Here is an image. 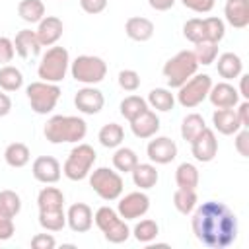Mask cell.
<instances>
[{"instance_id": "7a4b0ae2", "label": "cell", "mask_w": 249, "mask_h": 249, "mask_svg": "<svg viewBox=\"0 0 249 249\" xmlns=\"http://www.w3.org/2000/svg\"><path fill=\"white\" fill-rule=\"evenodd\" d=\"M39 224L47 231H60L66 226L64 195L56 187H43L37 195Z\"/></svg>"}, {"instance_id": "f35d334b", "label": "cell", "mask_w": 249, "mask_h": 249, "mask_svg": "<svg viewBox=\"0 0 249 249\" xmlns=\"http://www.w3.org/2000/svg\"><path fill=\"white\" fill-rule=\"evenodd\" d=\"M193 54H195L198 66H200V64H202V66H208V64H212V62L216 60V56H218V43H208V41L196 43Z\"/></svg>"}, {"instance_id": "8992f818", "label": "cell", "mask_w": 249, "mask_h": 249, "mask_svg": "<svg viewBox=\"0 0 249 249\" xmlns=\"http://www.w3.org/2000/svg\"><path fill=\"white\" fill-rule=\"evenodd\" d=\"M70 70V54L64 47H51L43 56L37 66V74L43 82L58 84L66 78V72Z\"/></svg>"}, {"instance_id": "7bdbcfd3", "label": "cell", "mask_w": 249, "mask_h": 249, "mask_svg": "<svg viewBox=\"0 0 249 249\" xmlns=\"http://www.w3.org/2000/svg\"><path fill=\"white\" fill-rule=\"evenodd\" d=\"M181 4L185 8H189L191 12H196V14H208L212 12L216 0H181Z\"/></svg>"}, {"instance_id": "c3c4849f", "label": "cell", "mask_w": 249, "mask_h": 249, "mask_svg": "<svg viewBox=\"0 0 249 249\" xmlns=\"http://www.w3.org/2000/svg\"><path fill=\"white\" fill-rule=\"evenodd\" d=\"M235 107H237V109H235V113H237V117H239L241 126H243V128H247V126H249V99H243V101H241V103H237Z\"/></svg>"}, {"instance_id": "b9f144b4", "label": "cell", "mask_w": 249, "mask_h": 249, "mask_svg": "<svg viewBox=\"0 0 249 249\" xmlns=\"http://www.w3.org/2000/svg\"><path fill=\"white\" fill-rule=\"evenodd\" d=\"M16 231L14 226V216L6 214L4 210H0V241H8Z\"/></svg>"}, {"instance_id": "30bf717a", "label": "cell", "mask_w": 249, "mask_h": 249, "mask_svg": "<svg viewBox=\"0 0 249 249\" xmlns=\"http://www.w3.org/2000/svg\"><path fill=\"white\" fill-rule=\"evenodd\" d=\"M88 177H89V187L99 198L111 202V200H119V196L123 195L124 181L119 171H113L109 167H97L89 171Z\"/></svg>"}, {"instance_id": "9c48e42d", "label": "cell", "mask_w": 249, "mask_h": 249, "mask_svg": "<svg viewBox=\"0 0 249 249\" xmlns=\"http://www.w3.org/2000/svg\"><path fill=\"white\" fill-rule=\"evenodd\" d=\"M70 74L76 82L84 86H93L105 80L107 62L95 54H80L70 62Z\"/></svg>"}, {"instance_id": "f1b7e54d", "label": "cell", "mask_w": 249, "mask_h": 249, "mask_svg": "<svg viewBox=\"0 0 249 249\" xmlns=\"http://www.w3.org/2000/svg\"><path fill=\"white\" fill-rule=\"evenodd\" d=\"M198 181H200V175H198V169L195 163L191 161H183L177 165L175 169V183L179 189H195L198 187Z\"/></svg>"}, {"instance_id": "4fadbf2b", "label": "cell", "mask_w": 249, "mask_h": 249, "mask_svg": "<svg viewBox=\"0 0 249 249\" xmlns=\"http://www.w3.org/2000/svg\"><path fill=\"white\" fill-rule=\"evenodd\" d=\"M150 210V196L144 191H134L124 196H119L117 212L123 220H136L142 218Z\"/></svg>"}, {"instance_id": "8fae6325", "label": "cell", "mask_w": 249, "mask_h": 249, "mask_svg": "<svg viewBox=\"0 0 249 249\" xmlns=\"http://www.w3.org/2000/svg\"><path fill=\"white\" fill-rule=\"evenodd\" d=\"M25 93H27V101H29L31 109L37 115H47L56 107V103L62 95V89L58 88V84L39 80V82H31L25 88Z\"/></svg>"}, {"instance_id": "f907efd6", "label": "cell", "mask_w": 249, "mask_h": 249, "mask_svg": "<svg viewBox=\"0 0 249 249\" xmlns=\"http://www.w3.org/2000/svg\"><path fill=\"white\" fill-rule=\"evenodd\" d=\"M148 4L156 12H165V10H169L175 4V0H148Z\"/></svg>"}, {"instance_id": "f6af8a7d", "label": "cell", "mask_w": 249, "mask_h": 249, "mask_svg": "<svg viewBox=\"0 0 249 249\" xmlns=\"http://www.w3.org/2000/svg\"><path fill=\"white\" fill-rule=\"evenodd\" d=\"M235 150L239 156L249 158V130L247 128H239L235 132Z\"/></svg>"}, {"instance_id": "5b68a950", "label": "cell", "mask_w": 249, "mask_h": 249, "mask_svg": "<svg viewBox=\"0 0 249 249\" xmlns=\"http://www.w3.org/2000/svg\"><path fill=\"white\" fill-rule=\"evenodd\" d=\"M196 70H198V62H196L193 51H179L161 68L163 78L171 89H177L179 86H183L191 76L196 74Z\"/></svg>"}, {"instance_id": "2e32d148", "label": "cell", "mask_w": 249, "mask_h": 249, "mask_svg": "<svg viewBox=\"0 0 249 249\" xmlns=\"http://www.w3.org/2000/svg\"><path fill=\"white\" fill-rule=\"evenodd\" d=\"M31 173H33V177L39 183L54 185V183H58V179L62 175V167H60L56 158H53V156H39L31 163Z\"/></svg>"}, {"instance_id": "44dd1931", "label": "cell", "mask_w": 249, "mask_h": 249, "mask_svg": "<svg viewBox=\"0 0 249 249\" xmlns=\"http://www.w3.org/2000/svg\"><path fill=\"white\" fill-rule=\"evenodd\" d=\"M130 130H132V134L136 138L148 140V138L158 134V130H160V117L156 115V111L146 109L136 119L130 121Z\"/></svg>"}, {"instance_id": "ab89813d", "label": "cell", "mask_w": 249, "mask_h": 249, "mask_svg": "<svg viewBox=\"0 0 249 249\" xmlns=\"http://www.w3.org/2000/svg\"><path fill=\"white\" fill-rule=\"evenodd\" d=\"M0 210H4L6 214L10 216H18L19 210H21V198L16 191H10V189H4L0 191Z\"/></svg>"}, {"instance_id": "4316f807", "label": "cell", "mask_w": 249, "mask_h": 249, "mask_svg": "<svg viewBox=\"0 0 249 249\" xmlns=\"http://www.w3.org/2000/svg\"><path fill=\"white\" fill-rule=\"evenodd\" d=\"M132 173V183L140 189V191H148L152 187H156L158 179H160V173L156 169L154 163H136V167L130 171Z\"/></svg>"}, {"instance_id": "9a60e30c", "label": "cell", "mask_w": 249, "mask_h": 249, "mask_svg": "<svg viewBox=\"0 0 249 249\" xmlns=\"http://www.w3.org/2000/svg\"><path fill=\"white\" fill-rule=\"evenodd\" d=\"M148 160L158 165H167L177 158V144L169 136H152L146 146Z\"/></svg>"}, {"instance_id": "e0dca14e", "label": "cell", "mask_w": 249, "mask_h": 249, "mask_svg": "<svg viewBox=\"0 0 249 249\" xmlns=\"http://www.w3.org/2000/svg\"><path fill=\"white\" fill-rule=\"evenodd\" d=\"M74 105H76V109H78L80 113H84V115H97V113L103 109V105H105V97H103V93H101L97 88H93V86H84V88H80V89L76 91V95H74Z\"/></svg>"}, {"instance_id": "8d00e7d4", "label": "cell", "mask_w": 249, "mask_h": 249, "mask_svg": "<svg viewBox=\"0 0 249 249\" xmlns=\"http://www.w3.org/2000/svg\"><path fill=\"white\" fill-rule=\"evenodd\" d=\"M130 233H132L134 239L140 241V243H152V241L158 237V233H160V226H158L156 220L146 218V220H140V222L132 228Z\"/></svg>"}, {"instance_id": "4dcf8cb0", "label": "cell", "mask_w": 249, "mask_h": 249, "mask_svg": "<svg viewBox=\"0 0 249 249\" xmlns=\"http://www.w3.org/2000/svg\"><path fill=\"white\" fill-rule=\"evenodd\" d=\"M148 105L156 111H161V113H167L173 109L175 105V93H171V89L167 88H154L150 93H148Z\"/></svg>"}, {"instance_id": "e575fe53", "label": "cell", "mask_w": 249, "mask_h": 249, "mask_svg": "<svg viewBox=\"0 0 249 249\" xmlns=\"http://www.w3.org/2000/svg\"><path fill=\"white\" fill-rule=\"evenodd\" d=\"M196 202H198V196L195 189H177L173 193V206L177 208V212L185 216L196 208Z\"/></svg>"}, {"instance_id": "60d3db41", "label": "cell", "mask_w": 249, "mask_h": 249, "mask_svg": "<svg viewBox=\"0 0 249 249\" xmlns=\"http://www.w3.org/2000/svg\"><path fill=\"white\" fill-rule=\"evenodd\" d=\"M117 80H119L121 89H124V91H136L140 88V74L136 70H130V68L121 70Z\"/></svg>"}, {"instance_id": "3957f363", "label": "cell", "mask_w": 249, "mask_h": 249, "mask_svg": "<svg viewBox=\"0 0 249 249\" xmlns=\"http://www.w3.org/2000/svg\"><path fill=\"white\" fill-rule=\"evenodd\" d=\"M43 134L51 144H78L88 134V123L82 117L74 115H54L47 121Z\"/></svg>"}, {"instance_id": "52a82bcc", "label": "cell", "mask_w": 249, "mask_h": 249, "mask_svg": "<svg viewBox=\"0 0 249 249\" xmlns=\"http://www.w3.org/2000/svg\"><path fill=\"white\" fill-rule=\"evenodd\" d=\"M93 222L95 226L101 230L103 237L109 241V243H124L128 237H130V228L126 226V220H123L119 216L117 210H113L111 206H101L95 210L93 214Z\"/></svg>"}, {"instance_id": "ee69618b", "label": "cell", "mask_w": 249, "mask_h": 249, "mask_svg": "<svg viewBox=\"0 0 249 249\" xmlns=\"http://www.w3.org/2000/svg\"><path fill=\"white\" fill-rule=\"evenodd\" d=\"M16 54V49H14V41L10 37H0V64H8L12 62Z\"/></svg>"}, {"instance_id": "d590c367", "label": "cell", "mask_w": 249, "mask_h": 249, "mask_svg": "<svg viewBox=\"0 0 249 249\" xmlns=\"http://www.w3.org/2000/svg\"><path fill=\"white\" fill-rule=\"evenodd\" d=\"M148 109V101L144 99V97H140V95H128V97H124L123 101H121V105H119V111H121V115L130 123L132 119H136L142 111H146Z\"/></svg>"}, {"instance_id": "7c38bea8", "label": "cell", "mask_w": 249, "mask_h": 249, "mask_svg": "<svg viewBox=\"0 0 249 249\" xmlns=\"http://www.w3.org/2000/svg\"><path fill=\"white\" fill-rule=\"evenodd\" d=\"M212 88V78L208 74H195L191 76L183 86L177 88V101L185 109H195L198 107L206 97Z\"/></svg>"}, {"instance_id": "836d02e7", "label": "cell", "mask_w": 249, "mask_h": 249, "mask_svg": "<svg viewBox=\"0 0 249 249\" xmlns=\"http://www.w3.org/2000/svg\"><path fill=\"white\" fill-rule=\"evenodd\" d=\"M23 86V74L19 68L12 64L0 66V89L4 91H18Z\"/></svg>"}, {"instance_id": "484cf974", "label": "cell", "mask_w": 249, "mask_h": 249, "mask_svg": "<svg viewBox=\"0 0 249 249\" xmlns=\"http://www.w3.org/2000/svg\"><path fill=\"white\" fill-rule=\"evenodd\" d=\"M216 70L224 80H235L239 78V74H243V62L239 58V54L235 53H222L220 56H216Z\"/></svg>"}, {"instance_id": "5bb4252c", "label": "cell", "mask_w": 249, "mask_h": 249, "mask_svg": "<svg viewBox=\"0 0 249 249\" xmlns=\"http://www.w3.org/2000/svg\"><path fill=\"white\" fill-rule=\"evenodd\" d=\"M191 154L195 156L196 161L208 163L216 158L218 154V140H216V132L212 128H204L202 132H198L191 142Z\"/></svg>"}, {"instance_id": "7dc6e473", "label": "cell", "mask_w": 249, "mask_h": 249, "mask_svg": "<svg viewBox=\"0 0 249 249\" xmlns=\"http://www.w3.org/2000/svg\"><path fill=\"white\" fill-rule=\"evenodd\" d=\"M80 6L86 14H101L105 8H107V0H80Z\"/></svg>"}, {"instance_id": "277c9868", "label": "cell", "mask_w": 249, "mask_h": 249, "mask_svg": "<svg viewBox=\"0 0 249 249\" xmlns=\"http://www.w3.org/2000/svg\"><path fill=\"white\" fill-rule=\"evenodd\" d=\"M183 35L193 45L196 43H220L226 35V25L220 18H191L183 25Z\"/></svg>"}, {"instance_id": "6da1fadb", "label": "cell", "mask_w": 249, "mask_h": 249, "mask_svg": "<svg viewBox=\"0 0 249 249\" xmlns=\"http://www.w3.org/2000/svg\"><path fill=\"white\" fill-rule=\"evenodd\" d=\"M191 214L193 233L202 245L210 249H226L237 239V216L224 202L206 200Z\"/></svg>"}, {"instance_id": "74e56055", "label": "cell", "mask_w": 249, "mask_h": 249, "mask_svg": "<svg viewBox=\"0 0 249 249\" xmlns=\"http://www.w3.org/2000/svg\"><path fill=\"white\" fill-rule=\"evenodd\" d=\"M204 128H206V123H204L202 115H198V113H191L181 121V136L185 142H191Z\"/></svg>"}, {"instance_id": "d4e9b609", "label": "cell", "mask_w": 249, "mask_h": 249, "mask_svg": "<svg viewBox=\"0 0 249 249\" xmlns=\"http://www.w3.org/2000/svg\"><path fill=\"white\" fill-rule=\"evenodd\" d=\"M14 41V49L21 58H29V56H37L41 53V43L37 39V33L31 29H21L16 33Z\"/></svg>"}, {"instance_id": "1f68e13d", "label": "cell", "mask_w": 249, "mask_h": 249, "mask_svg": "<svg viewBox=\"0 0 249 249\" xmlns=\"http://www.w3.org/2000/svg\"><path fill=\"white\" fill-rule=\"evenodd\" d=\"M138 163V156L132 148H126V146H119L115 148V154H113V167L119 171V173H130Z\"/></svg>"}, {"instance_id": "681fc988", "label": "cell", "mask_w": 249, "mask_h": 249, "mask_svg": "<svg viewBox=\"0 0 249 249\" xmlns=\"http://www.w3.org/2000/svg\"><path fill=\"white\" fill-rule=\"evenodd\" d=\"M10 111H12V99L4 89H0V117H6Z\"/></svg>"}, {"instance_id": "cb8c5ba5", "label": "cell", "mask_w": 249, "mask_h": 249, "mask_svg": "<svg viewBox=\"0 0 249 249\" xmlns=\"http://www.w3.org/2000/svg\"><path fill=\"white\" fill-rule=\"evenodd\" d=\"M212 124H214V130H218L224 136H231L239 128H243L235 109H216L212 113Z\"/></svg>"}, {"instance_id": "ac0fdd59", "label": "cell", "mask_w": 249, "mask_h": 249, "mask_svg": "<svg viewBox=\"0 0 249 249\" xmlns=\"http://www.w3.org/2000/svg\"><path fill=\"white\" fill-rule=\"evenodd\" d=\"M66 224L76 233H86L93 226V212L86 202H74L66 210Z\"/></svg>"}, {"instance_id": "83f0119b", "label": "cell", "mask_w": 249, "mask_h": 249, "mask_svg": "<svg viewBox=\"0 0 249 249\" xmlns=\"http://www.w3.org/2000/svg\"><path fill=\"white\" fill-rule=\"evenodd\" d=\"M4 160H6V163H8L10 167L19 169V167H25V165L29 163L31 152H29V148H27L23 142H12V144H8L6 150H4Z\"/></svg>"}, {"instance_id": "bcb514c9", "label": "cell", "mask_w": 249, "mask_h": 249, "mask_svg": "<svg viewBox=\"0 0 249 249\" xmlns=\"http://www.w3.org/2000/svg\"><path fill=\"white\" fill-rule=\"evenodd\" d=\"M31 247L33 249H54L56 239L51 233H35L31 237Z\"/></svg>"}, {"instance_id": "f546056e", "label": "cell", "mask_w": 249, "mask_h": 249, "mask_svg": "<svg viewBox=\"0 0 249 249\" xmlns=\"http://www.w3.org/2000/svg\"><path fill=\"white\" fill-rule=\"evenodd\" d=\"M97 140L103 148H119L124 140V130L121 124L117 123H107L99 128L97 132Z\"/></svg>"}, {"instance_id": "d6986e66", "label": "cell", "mask_w": 249, "mask_h": 249, "mask_svg": "<svg viewBox=\"0 0 249 249\" xmlns=\"http://www.w3.org/2000/svg\"><path fill=\"white\" fill-rule=\"evenodd\" d=\"M208 99L216 109H233L239 103V93L228 80H224V82L212 84L208 91Z\"/></svg>"}, {"instance_id": "d6a6232c", "label": "cell", "mask_w": 249, "mask_h": 249, "mask_svg": "<svg viewBox=\"0 0 249 249\" xmlns=\"http://www.w3.org/2000/svg\"><path fill=\"white\" fill-rule=\"evenodd\" d=\"M18 16L25 23H39L45 18V4L41 0H21L18 4Z\"/></svg>"}, {"instance_id": "ffe728a7", "label": "cell", "mask_w": 249, "mask_h": 249, "mask_svg": "<svg viewBox=\"0 0 249 249\" xmlns=\"http://www.w3.org/2000/svg\"><path fill=\"white\" fill-rule=\"evenodd\" d=\"M62 31H64L62 19L56 18V16H45L37 23V29H35L41 47H53V45H56V41L62 37Z\"/></svg>"}, {"instance_id": "7402d4cb", "label": "cell", "mask_w": 249, "mask_h": 249, "mask_svg": "<svg viewBox=\"0 0 249 249\" xmlns=\"http://www.w3.org/2000/svg\"><path fill=\"white\" fill-rule=\"evenodd\" d=\"M154 23L152 19L148 18H142V16H132L124 21V33L128 39L136 41V43H144V41H150L154 37Z\"/></svg>"}, {"instance_id": "816d5d0a", "label": "cell", "mask_w": 249, "mask_h": 249, "mask_svg": "<svg viewBox=\"0 0 249 249\" xmlns=\"http://www.w3.org/2000/svg\"><path fill=\"white\" fill-rule=\"evenodd\" d=\"M247 74H239V89H237V93H239V97H243V99H249V91H247Z\"/></svg>"}, {"instance_id": "ba28073f", "label": "cell", "mask_w": 249, "mask_h": 249, "mask_svg": "<svg viewBox=\"0 0 249 249\" xmlns=\"http://www.w3.org/2000/svg\"><path fill=\"white\" fill-rule=\"evenodd\" d=\"M95 160H97L95 150H93L89 144L78 142V144L70 150V154H68V158H66V161H64V165H62V173H64L70 181H82V179H86V177L89 175V171L93 169Z\"/></svg>"}, {"instance_id": "603a6c76", "label": "cell", "mask_w": 249, "mask_h": 249, "mask_svg": "<svg viewBox=\"0 0 249 249\" xmlns=\"http://www.w3.org/2000/svg\"><path fill=\"white\" fill-rule=\"evenodd\" d=\"M224 16L231 27L235 29L247 27L249 25V0H226Z\"/></svg>"}]
</instances>
